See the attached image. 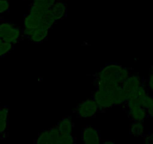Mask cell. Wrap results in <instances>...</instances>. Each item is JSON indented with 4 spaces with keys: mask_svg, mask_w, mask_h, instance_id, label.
<instances>
[{
    "mask_svg": "<svg viewBox=\"0 0 153 144\" xmlns=\"http://www.w3.org/2000/svg\"><path fill=\"white\" fill-rule=\"evenodd\" d=\"M131 70L119 63L110 62L105 65L97 74L94 79L105 80L122 84L131 75Z\"/></svg>",
    "mask_w": 153,
    "mask_h": 144,
    "instance_id": "obj_1",
    "label": "cell"
},
{
    "mask_svg": "<svg viewBox=\"0 0 153 144\" xmlns=\"http://www.w3.org/2000/svg\"><path fill=\"white\" fill-rule=\"evenodd\" d=\"M146 112H147V115H148L149 117H151V118L153 119V107H152L151 108L147 110Z\"/></svg>",
    "mask_w": 153,
    "mask_h": 144,
    "instance_id": "obj_27",
    "label": "cell"
},
{
    "mask_svg": "<svg viewBox=\"0 0 153 144\" xmlns=\"http://www.w3.org/2000/svg\"><path fill=\"white\" fill-rule=\"evenodd\" d=\"M102 143L104 144H107V143H115L114 141L113 140H101V142Z\"/></svg>",
    "mask_w": 153,
    "mask_h": 144,
    "instance_id": "obj_28",
    "label": "cell"
},
{
    "mask_svg": "<svg viewBox=\"0 0 153 144\" xmlns=\"http://www.w3.org/2000/svg\"><path fill=\"white\" fill-rule=\"evenodd\" d=\"M56 22L53 14L51 11V8L48 9L43 15L41 17V26L40 27L50 30Z\"/></svg>",
    "mask_w": 153,
    "mask_h": 144,
    "instance_id": "obj_16",
    "label": "cell"
},
{
    "mask_svg": "<svg viewBox=\"0 0 153 144\" xmlns=\"http://www.w3.org/2000/svg\"><path fill=\"white\" fill-rule=\"evenodd\" d=\"M9 131V107L0 106V139L5 140Z\"/></svg>",
    "mask_w": 153,
    "mask_h": 144,
    "instance_id": "obj_6",
    "label": "cell"
},
{
    "mask_svg": "<svg viewBox=\"0 0 153 144\" xmlns=\"http://www.w3.org/2000/svg\"><path fill=\"white\" fill-rule=\"evenodd\" d=\"M146 95L147 93L146 91L145 86H144L143 84H142L137 90L129 94L127 101H126V107L129 108V107H134V106L141 105L143 98Z\"/></svg>",
    "mask_w": 153,
    "mask_h": 144,
    "instance_id": "obj_7",
    "label": "cell"
},
{
    "mask_svg": "<svg viewBox=\"0 0 153 144\" xmlns=\"http://www.w3.org/2000/svg\"><path fill=\"white\" fill-rule=\"evenodd\" d=\"M77 117L81 119H91L96 117L100 111L93 98H89L81 101L74 111Z\"/></svg>",
    "mask_w": 153,
    "mask_h": 144,
    "instance_id": "obj_3",
    "label": "cell"
},
{
    "mask_svg": "<svg viewBox=\"0 0 153 144\" xmlns=\"http://www.w3.org/2000/svg\"><path fill=\"white\" fill-rule=\"evenodd\" d=\"M14 48V45L12 44L1 41L0 42V58L5 56V55L11 52Z\"/></svg>",
    "mask_w": 153,
    "mask_h": 144,
    "instance_id": "obj_21",
    "label": "cell"
},
{
    "mask_svg": "<svg viewBox=\"0 0 153 144\" xmlns=\"http://www.w3.org/2000/svg\"><path fill=\"white\" fill-rule=\"evenodd\" d=\"M51 11L56 20H59L65 19L67 17V5L65 2L57 0L56 3L51 8Z\"/></svg>",
    "mask_w": 153,
    "mask_h": 144,
    "instance_id": "obj_11",
    "label": "cell"
},
{
    "mask_svg": "<svg viewBox=\"0 0 153 144\" xmlns=\"http://www.w3.org/2000/svg\"><path fill=\"white\" fill-rule=\"evenodd\" d=\"M127 115L132 122H143L146 117L147 112L141 105L134 106L129 107Z\"/></svg>",
    "mask_w": 153,
    "mask_h": 144,
    "instance_id": "obj_9",
    "label": "cell"
},
{
    "mask_svg": "<svg viewBox=\"0 0 153 144\" xmlns=\"http://www.w3.org/2000/svg\"><path fill=\"white\" fill-rule=\"evenodd\" d=\"M41 26V17L34 16L30 14H25L23 17V27L27 29H35L40 27Z\"/></svg>",
    "mask_w": 153,
    "mask_h": 144,
    "instance_id": "obj_15",
    "label": "cell"
},
{
    "mask_svg": "<svg viewBox=\"0 0 153 144\" xmlns=\"http://www.w3.org/2000/svg\"><path fill=\"white\" fill-rule=\"evenodd\" d=\"M82 142L86 144H99L101 139L99 131L92 125H84L81 131Z\"/></svg>",
    "mask_w": 153,
    "mask_h": 144,
    "instance_id": "obj_5",
    "label": "cell"
},
{
    "mask_svg": "<svg viewBox=\"0 0 153 144\" xmlns=\"http://www.w3.org/2000/svg\"><path fill=\"white\" fill-rule=\"evenodd\" d=\"M23 29L5 19L0 22V39L16 45L23 40Z\"/></svg>",
    "mask_w": 153,
    "mask_h": 144,
    "instance_id": "obj_2",
    "label": "cell"
},
{
    "mask_svg": "<svg viewBox=\"0 0 153 144\" xmlns=\"http://www.w3.org/2000/svg\"><path fill=\"white\" fill-rule=\"evenodd\" d=\"M57 0H34L32 4L48 11L56 3Z\"/></svg>",
    "mask_w": 153,
    "mask_h": 144,
    "instance_id": "obj_20",
    "label": "cell"
},
{
    "mask_svg": "<svg viewBox=\"0 0 153 144\" xmlns=\"http://www.w3.org/2000/svg\"><path fill=\"white\" fill-rule=\"evenodd\" d=\"M93 84L96 89L107 91V92H113L117 88L122 86V84L116 83V82L108 81L105 80H98V79H94Z\"/></svg>",
    "mask_w": 153,
    "mask_h": 144,
    "instance_id": "obj_12",
    "label": "cell"
},
{
    "mask_svg": "<svg viewBox=\"0 0 153 144\" xmlns=\"http://www.w3.org/2000/svg\"><path fill=\"white\" fill-rule=\"evenodd\" d=\"M143 84L142 80L140 77L137 74L135 75H130L123 83H122V87L124 89L125 92L128 94H131V92H134L135 90L138 89L141 85Z\"/></svg>",
    "mask_w": 153,
    "mask_h": 144,
    "instance_id": "obj_8",
    "label": "cell"
},
{
    "mask_svg": "<svg viewBox=\"0 0 153 144\" xmlns=\"http://www.w3.org/2000/svg\"><path fill=\"white\" fill-rule=\"evenodd\" d=\"M2 20H4V17H0V22L2 21Z\"/></svg>",
    "mask_w": 153,
    "mask_h": 144,
    "instance_id": "obj_29",
    "label": "cell"
},
{
    "mask_svg": "<svg viewBox=\"0 0 153 144\" xmlns=\"http://www.w3.org/2000/svg\"><path fill=\"white\" fill-rule=\"evenodd\" d=\"M129 133L134 137L143 136L144 124L143 122H132L129 127Z\"/></svg>",
    "mask_w": 153,
    "mask_h": 144,
    "instance_id": "obj_17",
    "label": "cell"
},
{
    "mask_svg": "<svg viewBox=\"0 0 153 144\" xmlns=\"http://www.w3.org/2000/svg\"><path fill=\"white\" fill-rule=\"evenodd\" d=\"M33 143L35 144H50L49 128L40 132L36 139L34 140Z\"/></svg>",
    "mask_w": 153,
    "mask_h": 144,
    "instance_id": "obj_18",
    "label": "cell"
},
{
    "mask_svg": "<svg viewBox=\"0 0 153 144\" xmlns=\"http://www.w3.org/2000/svg\"><path fill=\"white\" fill-rule=\"evenodd\" d=\"M10 2L9 0H0V14L9 12Z\"/></svg>",
    "mask_w": 153,
    "mask_h": 144,
    "instance_id": "obj_24",
    "label": "cell"
},
{
    "mask_svg": "<svg viewBox=\"0 0 153 144\" xmlns=\"http://www.w3.org/2000/svg\"><path fill=\"white\" fill-rule=\"evenodd\" d=\"M144 143H153V132L147 134L143 137Z\"/></svg>",
    "mask_w": 153,
    "mask_h": 144,
    "instance_id": "obj_25",
    "label": "cell"
},
{
    "mask_svg": "<svg viewBox=\"0 0 153 144\" xmlns=\"http://www.w3.org/2000/svg\"><path fill=\"white\" fill-rule=\"evenodd\" d=\"M113 97L115 106H126L128 95L121 86L113 91Z\"/></svg>",
    "mask_w": 153,
    "mask_h": 144,
    "instance_id": "obj_14",
    "label": "cell"
},
{
    "mask_svg": "<svg viewBox=\"0 0 153 144\" xmlns=\"http://www.w3.org/2000/svg\"><path fill=\"white\" fill-rule=\"evenodd\" d=\"M76 142V138L72 134H60L57 144H73Z\"/></svg>",
    "mask_w": 153,
    "mask_h": 144,
    "instance_id": "obj_19",
    "label": "cell"
},
{
    "mask_svg": "<svg viewBox=\"0 0 153 144\" xmlns=\"http://www.w3.org/2000/svg\"><path fill=\"white\" fill-rule=\"evenodd\" d=\"M152 72H153V65L152 66Z\"/></svg>",
    "mask_w": 153,
    "mask_h": 144,
    "instance_id": "obj_31",
    "label": "cell"
},
{
    "mask_svg": "<svg viewBox=\"0 0 153 144\" xmlns=\"http://www.w3.org/2000/svg\"><path fill=\"white\" fill-rule=\"evenodd\" d=\"M92 98L96 102L100 113H104L114 107L113 92L96 89L92 93Z\"/></svg>",
    "mask_w": 153,
    "mask_h": 144,
    "instance_id": "obj_4",
    "label": "cell"
},
{
    "mask_svg": "<svg viewBox=\"0 0 153 144\" xmlns=\"http://www.w3.org/2000/svg\"><path fill=\"white\" fill-rule=\"evenodd\" d=\"M148 86L150 90L153 92V72H151L148 79Z\"/></svg>",
    "mask_w": 153,
    "mask_h": 144,
    "instance_id": "obj_26",
    "label": "cell"
},
{
    "mask_svg": "<svg viewBox=\"0 0 153 144\" xmlns=\"http://www.w3.org/2000/svg\"><path fill=\"white\" fill-rule=\"evenodd\" d=\"M1 41H2V40H1V39H0V42H1Z\"/></svg>",
    "mask_w": 153,
    "mask_h": 144,
    "instance_id": "obj_32",
    "label": "cell"
},
{
    "mask_svg": "<svg viewBox=\"0 0 153 144\" xmlns=\"http://www.w3.org/2000/svg\"><path fill=\"white\" fill-rule=\"evenodd\" d=\"M0 106H1V105H0Z\"/></svg>",
    "mask_w": 153,
    "mask_h": 144,
    "instance_id": "obj_33",
    "label": "cell"
},
{
    "mask_svg": "<svg viewBox=\"0 0 153 144\" xmlns=\"http://www.w3.org/2000/svg\"><path fill=\"white\" fill-rule=\"evenodd\" d=\"M49 31L50 30H48V29H44V28L42 27H38L37 29H33V31L30 34L28 39H29V40L32 43H43L45 41L48 40Z\"/></svg>",
    "mask_w": 153,
    "mask_h": 144,
    "instance_id": "obj_10",
    "label": "cell"
},
{
    "mask_svg": "<svg viewBox=\"0 0 153 144\" xmlns=\"http://www.w3.org/2000/svg\"><path fill=\"white\" fill-rule=\"evenodd\" d=\"M50 134V144H57L58 143V139L59 137L60 132L59 131L58 127L56 125L52 126L49 128Z\"/></svg>",
    "mask_w": 153,
    "mask_h": 144,
    "instance_id": "obj_22",
    "label": "cell"
},
{
    "mask_svg": "<svg viewBox=\"0 0 153 144\" xmlns=\"http://www.w3.org/2000/svg\"><path fill=\"white\" fill-rule=\"evenodd\" d=\"M23 1H34V0H23Z\"/></svg>",
    "mask_w": 153,
    "mask_h": 144,
    "instance_id": "obj_30",
    "label": "cell"
},
{
    "mask_svg": "<svg viewBox=\"0 0 153 144\" xmlns=\"http://www.w3.org/2000/svg\"><path fill=\"white\" fill-rule=\"evenodd\" d=\"M141 106H142L143 108H145L146 111H147L148 109L151 108L152 107H153V98L151 96H149L148 95H145L144 98H143L142 102H141Z\"/></svg>",
    "mask_w": 153,
    "mask_h": 144,
    "instance_id": "obj_23",
    "label": "cell"
},
{
    "mask_svg": "<svg viewBox=\"0 0 153 144\" xmlns=\"http://www.w3.org/2000/svg\"><path fill=\"white\" fill-rule=\"evenodd\" d=\"M60 134H72L74 123L72 120L71 117L66 116L62 117L61 120L56 124Z\"/></svg>",
    "mask_w": 153,
    "mask_h": 144,
    "instance_id": "obj_13",
    "label": "cell"
}]
</instances>
